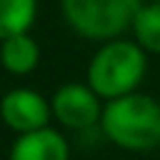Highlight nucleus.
Wrapping results in <instances>:
<instances>
[{
  "instance_id": "1a4fd4ad",
  "label": "nucleus",
  "mask_w": 160,
  "mask_h": 160,
  "mask_svg": "<svg viewBox=\"0 0 160 160\" xmlns=\"http://www.w3.org/2000/svg\"><path fill=\"white\" fill-rule=\"evenodd\" d=\"M135 35L140 40V45H145L152 52H160V2L140 8V12L135 15Z\"/></svg>"
},
{
  "instance_id": "0eeeda50",
  "label": "nucleus",
  "mask_w": 160,
  "mask_h": 160,
  "mask_svg": "<svg viewBox=\"0 0 160 160\" xmlns=\"http://www.w3.org/2000/svg\"><path fill=\"white\" fill-rule=\"evenodd\" d=\"M38 58H40V50H38V45H35L32 38H28V35H15V38L2 40L0 60H2V65H5L10 72H15V75L30 72V70L38 65Z\"/></svg>"
},
{
  "instance_id": "7ed1b4c3",
  "label": "nucleus",
  "mask_w": 160,
  "mask_h": 160,
  "mask_svg": "<svg viewBox=\"0 0 160 160\" xmlns=\"http://www.w3.org/2000/svg\"><path fill=\"white\" fill-rule=\"evenodd\" d=\"M68 22L85 38H112L135 22L140 0H62Z\"/></svg>"
},
{
  "instance_id": "f03ea898",
  "label": "nucleus",
  "mask_w": 160,
  "mask_h": 160,
  "mask_svg": "<svg viewBox=\"0 0 160 160\" xmlns=\"http://www.w3.org/2000/svg\"><path fill=\"white\" fill-rule=\"evenodd\" d=\"M145 75V55L135 42L115 40L95 52L88 68L90 90L100 98H122L135 90Z\"/></svg>"
},
{
  "instance_id": "f257e3e1",
  "label": "nucleus",
  "mask_w": 160,
  "mask_h": 160,
  "mask_svg": "<svg viewBox=\"0 0 160 160\" xmlns=\"http://www.w3.org/2000/svg\"><path fill=\"white\" fill-rule=\"evenodd\" d=\"M102 132L120 148L148 152L160 145V102L150 95H122L110 100L100 115Z\"/></svg>"
},
{
  "instance_id": "20e7f679",
  "label": "nucleus",
  "mask_w": 160,
  "mask_h": 160,
  "mask_svg": "<svg viewBox=\"0 0 160 160\" xmlns=\"http://www.w3.org/2000/svg\"><path fill=\"white\" fill-rule=\"evenodd\" d=\"M50 110L52 108L45 102V98L38 95L35 90H28V88L10 90L0 100V118L18 135H25V132H35V130L48 128Z\"/></svg>"
},
{
  "instance_id": "423d86ee",
  "label": "nucleus",
  "mask_w": 160,
  "mask_h": 160,
  "mask_svg": "<svg viewBox=\"0 0 160 160\" xmlns=\"http://www.w3.org/2000/svg\"><path fill=\"white\" fill-rule=\"evenodd\" d=\"M68 140L50 128L18 135L10 148V160H68Z\"/></svg>"
},
{
  "instance_id": "6e6552de",
  "label": "nucleus",
  "mask_w": 160,
  "mask_h": 160,
  "mask_svg": "<svg viewBox=\"0 0 160 160\" xmlns=\"http://www.w3.org/2000/svg\"><path fill=\"white\" fill-rule=\"evenodd\" d=\"M35 18V0H0V40L25 35Z\"/></svg>"
},
{
  "instance_id": "39448f33",
  "label": "nucleus",
  "mask_w": 160,
  "mask_h": 160,
  "mask_svg": "<svg viewBox=\"0 0 160 160\" xmlns=\"http://www.w3.org/2000/svg\"><path fill=\"white\" fill-rule=\"evenodd\" d=\"M52 115L65 125V128H72V130H82V128H90L98 122V118L102 115L100 110V102H98V95L80 85V82H68L62 85L55 95H52Z\"/></svg>"
}]
</instances>
